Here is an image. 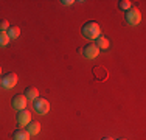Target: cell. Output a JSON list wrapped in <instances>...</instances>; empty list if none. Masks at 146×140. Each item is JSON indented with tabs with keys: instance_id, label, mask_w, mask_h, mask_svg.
<instances>
[{
	"instance_id": "ac0fdd59",
	"label": "cell",
	"mask_w": 146,
	"mask_h": 140,
	"mask_svg": "<svg viewBox=\"0 0 146 140\" xmlns=\"http://www.w3.org/2000/svg\"><path fill=\"white\" fill-rule=\"evenodd\" d=\"M0 86H2V78H0Z\"/></svg>"
},
{
	"instance_id": "7a4b0ae2",
	"label": "cell",
	"mask_w": 146,
	"mask_h": 140,
	"mask_svg": "<svg viewBox=\"0 0 146 140\" xmlns=\"http://www.w3.org/2000/svg\"><path fill=\"white\" fill-rule=\"evenodd\" d=\"M124 20H126L127 25H132V27L138 25V23L141 22V13H140V9L131 6V8L124 13Z\"/></svg>"
},
{
	"instance_id": "ba28073f",
	"label": "cell",
	"mask_w": 146,
	"mask_h": 140,
	"mask_svg": "<svg viewBox=\"0 0 146 140\" xmlns=\"http://www.w3.org/2000/svg\"><path fill=\"white\" fill-rule=\"evenodd\" d=\"M31 135L28 134L27 129H16L13 132V140H30Z\"/></svg>"
},
{
	"instance_id": "52a82bcc",
	"label": "cell",
	"mask_w": 146,
	"mask_h": 140,
	"mask_svg": "<svg viewBox=\"0 0 146 140\" xmlns=\"http://www.w3.org/2000/svg\"><path fill=\"white\" fill-rule=\"evenodd\" d=\"M82 55L86 56L87 59H95L96 56L100 55V50L95 44H87L84 48H82Z\"/></svg>"
},
{
	"instance_id": "6da1fadb",
	"label": "cell",
	"mask_w": 146,
	"mask_h": 140,
	"mask_svg": "<svg viewBox=\"0 0 146 140\" xmlns=\"http://www.w3.org/2000/svg\"><path fill=\"white\" fill-rule=\"evenodd\" d=\"M81 33L86 39H90V41H95L96 37L101 34V28L100 25L95 22V20H90V22H86L81 28Z\"/></svg>"
},
{
	"instance_id": "5bb4252c",
	"label": "cell",
	"mask_w": 146,
	"mask_h": 140,
	"mask_svg": "<svg viewBox=\"0 0 146 140\" xmlns=\"http://www.w3.org/2000/svg\"><path fill=\"white\" fill-rule=\"evenodd\" d=\"M9 37L8 34H6V31H0V47H6V45L9 44Z\"/></svg>"
},
{
	"instance_id": "2e32d148",
	"label": "cell",
	"mask_w": 146,
	"mask_h": 140,
	"mask_svg": "<svg viewBox=\"0 0 146 140\" xmlns=\"http://www.w3.org/2000/svg\"><path fill=\"white\" fill-rule=\"evenodd\" d=\"M61 3L65 5V6H68V5H72V3H75V2H73V0H61Z\"/></svg>"
},
{
	"instance_id": "9a60e30c",
	"label": "cell",
	"mask_w": 146,
	"mask_h": 140,
	"mask_svg": "<svg viewBox=\"0 0 146 140\" xmlns=\"http://www.w3.org/2000/svg\"><path fill=\"white\" fill-rule=\"evenodd\" d=\"M9 22L6 19H0V31H8Z\"/></svg>"
},
{
	"instance_id": "5b68a950",
	"label": "cell",
	"mask_w": 146,
	"mask_h": 140,
	"mask_svg": "<svg viewBox=\"0 0 146 140\" xmlns=\"http://www.w3.org/2000/svg\"><path fill=\"white\" fill-rule=\"evenodd\" d=\"M17 84V75L16 73H6L2 78V87L3 89H13Z\"/></svg>"
},
{
	"instance_id": "3957f363",
	"label": "cell",
	"mask_w": 146,
	"mask_h": 140,
	"mask_svg": "<svg viewBox=\"0 0 146 140\" xmlns=\"http://www.w3.org/2000/svg\"><path fill=\"white\" fill-rule=\"evenodd\" d=\"M33 106H34V111L36 112H39V114H48V111H50V103H48L45 98H36L34 100V103H33Z\"/></svg>"
},
{
	"instance_id": "8fae6325",
	"label": "cell",
	"mask_w": 146,
	"mask_h": 140,
	"mask_svg": "<svg viewBox=\"0 0 146 140\" xmlns=\"http://www.w3.org/2000/svg\"><path fill=\"white\" fill-rule=\"evenodd\" d=\"M27 131H28L30 135H37L40 131V123H37V121H30V123L27 125Z\"/></svg>"
},
{
	"instance_id": "9c48e42d",
	"label": "cell",
	"mask_w": 146,
	"mask_h": 140,
	"mask_svg": "<svg viewBox=\"0 0 146 140\" xmlns=\"http://www.w3.org/2000/svg\"><path fill=\"white\" fill-rule=\"evenodd\" d=\"M25 98L27 100H30V101H34L36 98H39V90L36 89V87H27L25 89Z\"/></svg>"
},
{
	"instance_id": "30bf717a",
	"label": "cell",
	"mask_w": 146,
	"mask_h": 140,
	"mask_svg": "<svg viewBox=\"0 0 146 140\" xmlns=\"http://www.w3.org/2000/svg\"><path fill=\"white\" fill-rule=\"evenodd\" d=\"M95 45L98 47V50H106V48H109V39L104 37L103 34H100L95 39Z\"/></svg>"
},
{
	"instance_id": "ffe728a7",
	"label": "cell",
	"mask_w": 146,
	"mask_h": 140,
	"mask_svg": "<svg viewBox=\"0 0 146 140\" xmlns=\"http://www.w3.org/2000/svg\"><path fill=\"white\" fill-rule=\"evenodd\" d=\"M118 140H126V139H118Z\"/></svg>"
},
{
	"instance_id": "277c9868",
	"label": "cell",
	"mask_w": 146,
	"mask_h": 140,
	"mask_svg": "<svg viewBox=\"0 0 146 140\" xmlns=\"http://www.w3.org/2000/svg\"><path fill=\"white\" fill-rule=\"evenodd\" d=\"M27 98L23 93H17V95L13 97V100H11V106H13V109H16V111H22V109H25L27 107Z\"/></svg>"
},
{
	"instance_id": "8992f818",
	"label": "cell",
	"mask_w": 146,
	"mask_h": 140,
	"mask_svg": "<svg viewBox=\"0 0 146 140\" xmlns=\"http://www.w3.org/2000/svg\"><path fill=\"white\" fill-rule=\"evenodd\" d=\"M16 118H17V125L19 126H27L31 121V112L27 109H22V111L17 112Z\"/></svg>"
},
{
	"instance_id": "d6986e66",
	"label": "cell",
	"mask_w": 146,
	"mask_h": 140,
	"mask_svg": "<svg viewBox=\"0 0 146 140\" xmlns=\"http://www.w3.org/2000/svg\"><path fill=\"white\" fill-rule=\"evenodd\" d=\"M0 75H2V67H0Z\"/></svg>"
},
{
	"instance_id": "e0dca14e",
	"label": "cell",
	"mask_w": 146,
	"mask_h": 140,
	"mask_svg": "<svg viewBox=\"0 0 146 140\" xmlns=\"http://www.w3.org/2000/svg\"><path fill=\"white\" fill-rule=\"evenodd\" d=\"M101 140H112V139H109V137H104V139H101Z\"/></svg>"
},
{
	"instance_id": "4fadbf2b",
	"label": "cell",
	"mask_w": 146,
	"mask_h": 140,
	"mask_svg": "<svg viewBox=\"0 0 146 140\" xmlns=\"http://www.w3.org/2000/svg\"><path fill=\"white\" fill-rule=\"evenodd\" d=\"M131 6H132V3L129 0H120V2H118V9H120V11H127Z\"/></svg>"
},
{
	"instance_id": "7c38bea8",
	"label": "cell",
	"mask_w": 146,
	"mask_h": 140,
	"mask_svg": "<svg viewBox=\"0 0 146 140\" xmlns=\"http://www.w3.org/2000/svg\"><path fill=\"white\" fill-rule=\"evenodd\" d=\"M6 34H8L9 39H17V37L20 36V28L19 27H9L8 31H6Z\"/></svg>"
}]
</instances>
